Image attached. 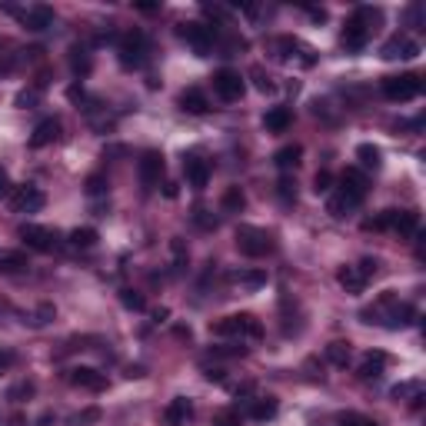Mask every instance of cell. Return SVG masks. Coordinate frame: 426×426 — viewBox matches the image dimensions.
Segmentation results:
<instances>
[{"label": "cell", "mask_w": 426, "mask_h": 426, "mask_svg": "<svg viewBox=\"0 0 426 426\" xmlns=\"http://www.w3.org/2000/svg\"><path fill=\"white\" fill-rule=\"evenodd\" d=\"M370 194V184H367V174L360 170V167H347L343 174H340V187L337 194L330 197L327 204V213L330 217H347L350 210H357Z\"/></svg>", "instance_id": "1"}, {"label": "cell", "mask_w": 426, "mask_h": 426, "mask_svg": "<svg viewBox=\"0 0 426 426\" xmlns=\"http://www.w3.org/2000/svg\"><path fill=\"white\" fill-rule=\"evenodd\" d=\"M360 317L367 320V323H380V327H387V330H400V327H410V323L417 320V307H413V303H400L397 293L387 290V293H380L377 303L367 307Z\"/></svg>", "instance_id": "2"}, {"label": "cell", "mask_w": 426, "mask_h": 426, "mask_svg": "<svg viewBox=\"0 0 426 426\" xmlns=\"http://www.w3.org/2000/svg\"><path fill=\"white\" fill-rule=\"evenodd\" d=\"M363 230L397 233V237H417V233H420V213L417 210H397V207H390V210H383V213H377V217L363 220Z\"/></svg>", "instance_id": "3"}, {"label": "cell", "mask_w": 426, "mask_h": 426, "mask_svg": "<svg viewBox=\"0 0 426 426\" xmlns=\"http://www.w3.org/2000/svg\"><path fill=\"white\" fill-rule=\"evenodd\" d=\"M373 20H380V10L373 7H360L353 17L343 24V34H340V40H343V47L347 50H363L370 44V34H373Z\"/></svg>", "instance_id": "4"}, {"label": "cell", "mask_w": 426, "mask_h": 426, "mask_svg": "<svg viewBox=\"0 0 426 426\" xmlns=\"http://www.w3.org/2000/svg\"><path fill=\"white\" fill-rule=\"evenodd\" d=\"M213 337H237V340H260L263 337V323L253 313H233L223 317L217 323H210Z\"/></svg>", "instance_id": "5"}, {"label": "cell", "mask_w": 426, "mask_h": 426, "mask_svg": "<svg viewBox=\"0 0 426 426\" xmlns=\"http://www.w3.org/2000/svg\"><path fill=\"white\" fill-rule=\"evenodd\" d=\"M147 54H150V40H147L144 30H127L120 44H117V57H120V67L127 70H137L144 67Z\"/></svg>", "instance_id": "6"}, {"label": "cell", "mask_w": 426, "mask_h": 426, "mask_svg": "<svg viewBox=\"0 0 426 426\" xmlns=\"http://www.w3.org/2000/svg\"><path fill=\"white\" fill-rule=\"evenodd\" d=\"M380 90H383V97L393 100V104H407V100H417L420 94H423V77H420V74L383 77L380 80Z\"/></svg>", "instance_id": "7"}, {"label": "cell", "mask_w": 426, "mask_h": 426, "mask_svg": "<svg viewBox=\"0 0 426 426\" xmlns=\"http://www.w3.org/2000/svg\"><path fill=\"white\" fill-rule=\"evenodd\" d=\"M273 233L260 230V227H237V250L243 253V257H250V260H260V257H267V253H273Z\"/></svg>", "instance_id": "8"}, {"label": "cell", "mask_w": 426, "mask_h": 426, "mask_svg": "<svg viewBox=\"0 0 426 426\" xmlns=\"http://www.w3.org/2000/svg\"><path fill=\"white\" fill-rule=\"evenodd\" d=\"M210 80H213V94H217L223 104H237V100L243 97V90H247L240 70H230V67H220Z\"/></svg>", "instance_id": "9"}, {"label": "cell", "mask_w": 426, "mask_h": 426, "mask_svg": "<svg viewBox=\"0 0 426 426\" xmlns=\"http://www.w3.org/2000/svg\"><path fill=\"white\" fill-rule=\"evenodd\" d=\"M180 37L190 44V47L200 54V57H207L213 47V40H217V30L207 27V24H197V20H190V24H180Z\"/></svg>", "instance_id": "10"}, {"label": "cell", "mask_w": 426, "mask_h": 426, "mask_svg": "<svg viewBox=\"0 0 426 426\" xmlns=\"http://www.w3.org/2000/svg\"><path fill=\"white\" fill-rule=\"evenodd\" d=\"M164 154L160 150H144L140 154V160H137V174H140V184L147 187V190H154L157 184H160V177H164Z\"/></svg>", "instance_id": "11"}, {"label": "cell", "mask_w": 426, "mask_h": 426, "mask_svg": "<svg viewBox=\"0 0 426 426\" xmlns=\"http://www.w3.org/2000/svg\"><path fill=\"white\" fill-rule=\"evenodd\" d=\"M17 233H20V240L27 243V250L50 253L54 247H57V233L47 230V227H40V223H24Z\"/></svg>", "instance_id": "12"}, {"label": "cell", "mask_w": 426, "mask_h": 426, "mask_svg": "<svg viewBox=\"0 0 426 426\" xmlns=\"http://www.w3.org/2000/svg\"><path fill=\"white\" fill-rule=\"evenodd\" d=\"M44 204H47V197H44V190L34 184H24L17 187L14 194H10V207H14V213H37L44 210Z\"/></svg>", "instance_id": "13"}, {"label": "cell", "mask_w": 426, "mask_h": 426, "mask_svg": "<svg viewBox=\"0 0 426 426\" xmlns=\"http://www.w3.org/2000/svg\"><path fill=\"white\" fill-rule=\"evenodd\" d=\"M67 380L74 383V387H80V390H90V393L106 390V373H100L97 367H70Z\"/></svg>", "instance_id": "14"}, {"label": "cell", "mask_w": 426, "mask_h": 426, "mask_svg": "<svg viewBox=\"0 0 426 426\" xmlns=\"http://www.w3.org/2000/svg\"><path fill=\"white\" fill-rule=\"evenodd\" d=\"M420 54V44L417 40L403 37V34H397V37H390L383 47H380V57L383 60H413Z\"/></svg>", "instance_id": "15"}, {"label": "cell", "mask_w": 426, "mask_h": 426, "mask_svg": "<svg viewBox=\"0 0 426 426\" xmlns=\"http://www.w3.org/2000/svg\"><path fill=\"white\" fill-rule=\"evenodd\" d=\"M194 420V400L190 397H174L164 410V426H187Z\"/></svg>", "instance_id": "16"}, {"label": "cell", "mask_w": 426, "mask_h": 426, "mask_svg": "<svg viewBox=\"0 0 426 426\" xmlns=\"http://www.w3.org/2000/svg\"><path fill=\"white\" fill-rule=\"evenodd\" d=\"M184 174H187V184L194 187V190H204V187L210 184V164L197 154L184 157Z\"/></svg>", "instance_id": "17"}, {"label": "cell", "mask_w": 426, "mask_h": 426, "mask_svg": "<svg viewBox=\"0 0 426 426\" xmlns=\"http://www.w3.org/2000/svg\"><path fill=\"white\" fill-rule=\"evenodd\" d=\"M20 20H24V27L34 30V34H40V30L54 27V10L44 7V4H34V7L20 10Z\"/></svg>", "instance_id": "18"}, {"label": "cell", "mask_w": 426, "mask_h": 426, "mask_svg": "<svg viewBox=\"0 0 426 426\" xmlns=\"http://www.w3.org/2000/svg\"><path fill=\"white\" fill-rule=\"evenodd\" d=\"M57 137H60V120L57 117H47V120H40V124L34 127V134H30L27 144L34 147V150H40V147H50Z\"/></svg>", "instance_id": "19"}, {"label": "cell", "mask_w": 426, "mask_h": 426, "mask_svg": "<svg viewBox=\"0 0 426 426\" xmlns=\"http://www.w3.org/2000/svg\"><path fill=\"white\" fill-rule=\"evenodd\" d=\"M387 363H390V357L383 353V350H370L367 357H363V363H360L357 377H360V380H377V377H383Z\"/></svg>", "instance_id": "20"}, {"label": "cell", "mask_w": 426, "mask_h": 426, "mask_svg": "<svg viewBox=\"0 0 426 426\" xmlns=\"http://www.w3.org/2000/svg\"><path fill=\"white\" fill-rule=\"evenodd\" d=\"M277 410H280L277 397H253L250 407H247V417L257 420V423H267V420L277 417Z\"/></svg>", "instance_id": "21"}, {"label": "cell", "mask_w": 426, "mask_h": 426, "mask_svg": "<svg viewBox=\"0 0 426 426\" xmlns=\"http://www.w3.org/2000/svg\"><path fill=\"white\" fill-rule=\"evenodd\" d=\"M337 283H340V287H343L347 293H363L370 280L363 277V273H360V267H340V270H337Z\"/></svg>", "instance_id": "22"}, {"label": "cell", "mask_w": 426, "mask_h": 426, "mask_svg": "<svg viewBox=\"0 0 426 426\" xmlns=\"http://www.w3.org/2000/svg\"><path fill=\"white\" fill-rule=\"evenodd\" d=\"M180 106H184L187 114H207V110H210V100H207V94L200 87H190L180 94Z\"/></svg>", "instance_id": "23"}, {"label": "cell", "mask_w": 426, "mask_h": 426, "mask_svg": "<svg viewBox=\"0 0 426 426\" xmlns=\"http://www.w3.org/2000/svg\"><path fill=\"white\" fill-rule=\"evenodd\" d=\"M30 267L24 250H0V273H24Z\"/></svg>", "instance_id": "24"}, {"label": "cell", "mask_w": 426, "mask_h": 426, "mask_svg": "<svg viewBox=\"0 0 426 426\" xmlns=\"http://www.w3.org/2000/svg\"><path fill=\"white\" fill-rule=\"evenodd\" d=\"M290 124H293V114L287 106H273V110H267V117H263V127H267L270 134H283Z\"/></svg>", "instance_id": "25"}, {"label": "cell", "mask_w": 426, "mask_h": 426, "mask_svg": "<svg viewBox=\"0 0 426 426\" xmlns=\"http://www.w3.org/2000/svg\"><path fill=\"white\" fill-rule=\"evenodd\" d=\"M230 280L240 290H260V287H267V270H237Z\"/></svg>", "instance_id": "26"}, {"label": "cell", "mask_w": 426, "mask_h": 426, "mask_svg": "<svg viewBox=\"0 0 426 426\" xmlns=\"http://www.w3.org/2000/svg\"><path fill=\"white\" fill-rule=\"evenodd\" d=\"M300 157H303L300 144H287V147H280V150L273 154V164L280 167V170H293V167H300Z\"/></svg>", "instance_id": "27"}, {"label": "cell", "mask_w": 426, "mask_h": 426, "mask_svg": "<svg viewBox=\"0 0 426 426\" xmlns=\"http://www.w3.org/2000/svg\"><path fill=\"white\" fill-rule=\"evenodd\" d=\"M323 357H327V363H333V367H347L350 357H353V347H350L347 340H333Z\"/></svg>", "instance_id": "28"}, {"label": "cell", "mask_w": 426, "mask_h": 426, "mask_svg": "<svg viewBox=\"0 0 426 426\" xmlns=\"http://www.w3.org/2000/svg\"><path fill=\"white\" fill-rule=\"evenodd\" d=\"M220 207H223V213H240L247 207V194H243L240 187H227L220 197Z\"/></svg>", "instance_id": "29"}, {"label": "cell", "mask_w": 426, "mask_h": 426, "mask_svg": "<svg viewBox=\"0 0 426 426\" xmlns=\"http://www.w3.org/2000/svg\"><path fill=\"white\" fill-rule=\"evenodd\" d=\"M67 240H70V247H77V250H90V247H94L100 237H97V230H94V227H77V230L67 233Z\"/></svg>", "instance_id": "30"}, {"label": "cell", "mask_w": 426, "mask_h": 426, "mask_svg": "<svg viewBox=\"0 0 426 426\" xmlns=\"http://www.w3.org/2000/svg\"><path fill=\"white\" fill-rule=\"evenodd\" d=\"M90 67H94V60H90L87 50H84V47H70V70L80 74V77H87Z\"/></svg>", "instance_id": "31"}, {"label": "cell", "mask_w": 426, "mask_h": 426, "mask_svg": "<svg viewBox=\"0 0 426 426\" xmlns=\"http://www.w3.org/2000/svg\"><path fill=\"white\" fill-rule=\"evenodd\" d=\"M380 147H373V144H360L357 147V160L363 167H367V170H380V164H383V160H380Z\"/></svg>", "instance_id": "32"}, {"label": "cell", "mask_w": 426, "mask_h": 426, "mask_svg": "<svg viewBox=\"0 0 426 426\" xmlns=\"http://www.w3.org/2000/svg\"><path fill=\"white\" fill-rule=\"evenodd\" d=\"M390 397H393V400H417V397H423V383H420V380L397 383V387L390 390Z\"/></svg>", "instance_id": "33"}, {"label": "cell", "mask_w": 426, "mask_h": 426, "mask_svg": "<svg viewBox=\"0 0 426 426\" xmlns=\"http://www.w3.org/2000/svg\"><path fill=\"white\" fill-rule=\"evenodd\" d=\"M34 393H37V387H34L30 380H20V383H14V387L7 390V400L10 403H24V400H30Z\"/></svg>", "instance_id": "34"}, {"label": "cell", "mask_w": 426, "mask_h": 426, "mask_svg": "<svg viewBox=\"0 0 426 426\" xmlns=\"http://www.w3.org/2000/svg\"><path fill=\"white\" fill-rule=\"evenodd\" d=\"M120 303H124L127 310H134V313H144L147 310L144 293H137V290H120Z\"/></svg>", "instance_id": "35"}, {"label": "cell", "mask_w": 426, "mask_h": 426, "mask_svg": "<svg viewBox=\"0 0 426 426\" xmlns=\"http://www.w3.org/2000/svg\"><path fill=\"white\" fill-rule=\"evenodd\" d=\"M307 44H300L297 37H280L277 40V50H280V60H293L297 57V50H303Z\"/></svg>", "instance_id": "36"}, {"label": "cell", "mask_w": 426, "mask_h": 426, "mask_svg": "<svg viewBox=\"0 0 426 426\" xmlns=\"http://www.w3.org/2000/svg\"><path fill=\"white\" fill-rule=\"evenodd\" d=\"M240 423H243L240 410H223V413H217V417H213V426H240Z\"/></svg>", "instance_id": "37"}, {"label": "cell", "mask_w": 426, "mask_h": 426, "mask_svg": "<svg viewBox=\"0 0 426 426\" xmlns=\"http://www.w3.org/2000/svg\"><path fill=\"white\" fill-rule=\"evenodd\" d=\"M330 190H333V174H330V170H320L317 177H313V194H330Z\"/></svg>", "instance_id": "38"}, {"label": "cell", "mask_w": 426, "mask_h": 426, "mask_svg": "<svg viewBox=\"0 0 426 426\" xmlns=\"http://www.w3.org/2000/svg\"><path fill=\"white\" fill-rule=\"evenodd\" d=\"M250 77L257 80V90H260V94H273V90H277V84H273V80L267 77V74H263V67H253V70H250Z\"/></svg>", "instance_id": "39"}, {"label": "cell", "mask_w": 426, "mask_h": 426, "mask_svg": "<svg viewBox=\"0 0 426 426\" xmlns=\"http://www.w3.org/2000/svg\"><path fill=\"white\" fill-rule=\"evenodd\" d=\"M277 194H280L287 204H293V200H297V184H293L290 177H283L280 184H277Z\"/></svg>", "instance_id": "40"}, {"label": "cell", "mask_w": 426, "mask_h": 426, "mask_svg": "<svg viewBox=\"0 0 426 426\" xmlns=\"http://www.w3.org/2000/svg\"><path fill=\"white\" fill-rule=\"evenodd\" d=\"M106 177H100V174H94V177H87V194L90 197H100V194H106Z\"/></svg>", "instance_id": "41"}, {"label": "cell", "mask_w": 426, "mask_h": 426, "mask_svg": "<svg viewBox=\"0 0 426 426\" xmlns=\"http://www.w3.org/2000/svg\"><path fill=\"white\" fill-rule=\"evenodd\" d=\"M194 220H197V227H204V230H217V217H210V210H204V207L194 210Z\"/></svg>", "instance_id": "42"}, {"label": "cell", "mask_w": 426, "mask_h": 426, "mask_svg": "<svg viewBox=\"0 0 426 426\" xmlns=\"http://www.w3.org/2000/svg\"><path fill=\"white\" fill-rule=\"evenodd\" d=\"M170 250H174L177 270H184V267H187V247H184V240H180V237H174V240H170Z\"/></svg>", "instance_id": "43"}, {"label": "cell", "mask_w": 426, "mask_h": 426, "mask_svg": "<svg viewBox=\"0 0 426 426\" xmlns=\"http://www.w3.org/2000/svg\"><path fill=\"white\" fill-rule=\"evenodd\" d=\"M40 100V90L37 87H30V90H20L17 94V106H24V110H30V106Z\"/></svg>", "instance_id": "44"}, {"label": "cell", "mask_w": 426, "mask_h": 426, "mask_svg": "<svg viewBox=\"0 0 426 426\" xmlns=\"http://www.w3.org/2000/svg\"><path fill=\"white\" fill-rule=\"evenodd\" d=\"M340 426H380V423H373L370 417H360V413H343Z\"/></svg>", "instance_id": "45"}, {"label": "cell", "mask_w": 426, "mask_h": 426, "mask_svg": "<svg viewBox=\"0 0 426 426\" xmlns=\"http://www.w3.org/2000/svg\"><path fill=\"white\" fill-rule=\"evenodd\" d=\"M54 313H57V310H54L50 303H44V307L37 310V317L30 320V323H34V327H44V323H50V320H54Z\"/></svg>", "instance_id": "46"}, {"label": "cell", "mask_w": 426, "mask_h": 426, "mask_svg": "<svg viewBox=\"0 0 426 426\" xmlns=\"http://www.w3.org/2000/svg\"><path fill=\"white\" fill-rule=\"evenodd\" d=\"M14 363H17V353H14V350H7V347H0V373H7Z\"/></svg>", "instance_id": "47"}, {"label": "cell", "mask_w": 426, "mask_h": 426, "mask_svg": "<svg viewBox=\"0 0 426 426\" xmlns=\"http://www.w3.org/2000/svg\"><path fill=\"white\" fill-rule=\"evenodd\" d=\"M213 353H217V357H243V353H247V347H217Z\"/></svg>", "instance_id": "48"}, {"label": "cell", "mask_w": 426, "mask_h": 426, "mask_svg": "<svg viewBox=\"0 0 426 426\" xmlns=\"http://www.w3.org/2000/svg\"><path fill=\"white\" fill-rule=\"evenodd\" d=\"M7 194H10V177H7V170L0 167V200H4Z\"/></svg>", "instance_id": "49"}, {"label": "cell", "mask_w": 426, "mask_h": 426, "mask_svg": "<svg viewBox=\"0 0 426 426\" xmlns=\"http://www.w3.org/2000/svg\"><path fill=\"white\" fill-rule=\"evenodd\" d=\"M204 377H207V380H217V383H223V370H207Z\"/></svg>", "instance_id": "50"}, {"label": "cell", "mask_w": 426, "mask_h": 426, "mask_svg": "<svg viewBox=\"0 0 426 426\" xmlns=\"http://www.w3.org/2000/svg\"><path fill=\"white\" fill-rule=\"evenodd\" d=\"M164 194H167V197H170V200H174V197H177V194H180V190H177V184H174V180H170V184H164Z\"/></svg>", "instance_id": "51"}, {"label": "cell", "mask_w": 426, "mask_h": 426, "mask_svg": "<svg viewBox=\"0 0 426 426\" xmlns=\"http://www.w3.org/2000/svg\"><path fill=\"white\" fill-rule=\"evenodd\" d=\"M310 17H313V20H320V24H323V20H327V14H323V10H317V7H310Z\"/></svg>", "instance_id": "52"}, {"label": "cell", "mask_w": 426, "mask_h": 426, "mask_svg": "<svg viewBox=\"0 0 426 426\" xmlns=\"http://www.w3.org/2000/svg\"><path fill=\"white\" fill-rule=\"evenodd\" d=\"M127 377H130V380H134V377H144V367H130V370H127Z\"/></svg>", "instance_id": "53"}, {"label": "cell", "mask_w": 426, "mask_h": 426, "mask_svg": "<svg viewBox=\"0 0 426 426\" xmlns=\"http://www.w3.org/2000/svg\"><path fill=\"white\" fill-rule=\"evenodd\" d=\"M170 317V310H164V307H160V310H154V320H167Z\"/></svg>", "instance_id": "54"}]
</instances>
